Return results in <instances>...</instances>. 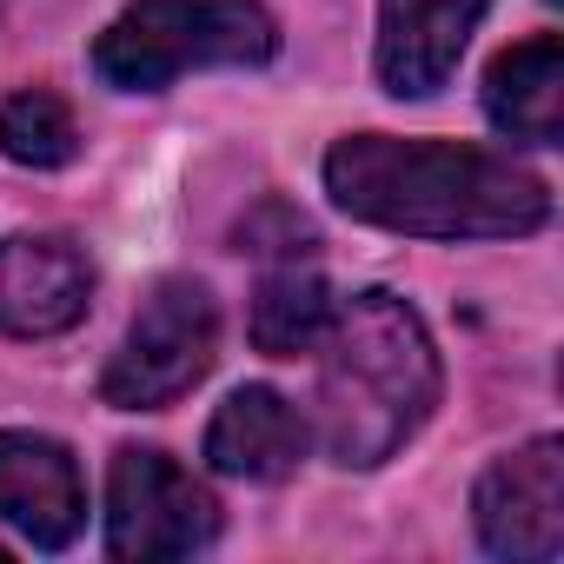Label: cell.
<instances>
[{"label":"cell","instance_id":"cell-10","mask_svg":"<svg viewBox=\"0 0 564 564\" xmlns=\"http://www.w3.org/2000/svg\"><path fill=\"white\" fill-rule=\"evenodd\" d=\"M306 452H313V419L272 386H239L206 425V465L219 478L279 485L300 471Z\"/></svg>","mask_w":564,"mask_h":564},{"label":"cell","instance_id":"cell-5","mask_svg":"<svg viewBox=\"0 0 564 564\" xmlns=\"http://www.w3.org/2000/svg\"><path fill=\"white\" fill-rule=\"evenodd\" d=\"M219 538V505L213 491L173 465L153 445H127L113 452L107 471V551L113 557H193Z\"/></svg>","mask_w":564,"mask_h":564},{"label":"cell","instance_id":"cell-13","mask_svg":"<svg viewBox=\"0 0 564 564\" xmlns=\"http://www.w3.org/2000/svg\"><path fill=\"white\" fill-rule=\"evenodd\" d=\"M0 153L14 166H34V173H54L80 153V127H74V107L47 87H28L0 107Z\"/></svg>","mask_w":564,"mask_h":564},{"label":"cell","instance_id":"cell-14","mask_svg":"<svg viewBox=\"0 0 564 564\" xmlns=\"http://www.w3.org/2000/svg\"><path fill=\"white\" fill-rule=\"evenodd\" d=\"M0 557H8V551H0Z\"/></svg>","mask_w":564,"mask_h":564},{"label":"cell","instance_id":"cell-8","mask_svg":"<svg viewBox=\"0 0 564 564\" xmlns=\"http://www.w3.org/2000/svg\"><path fill=\"white\" fill-rule=\"evenodd\" d=\"M0 524L34 551H67L87 524V478L47 432H0Z\"/></svg>","mask_w":564,"mask_h":564},{"label":"cell","instance_id":"cell-1","mask_svg":"<svg viewBox=\"0 0 564 564\" xmlns=\"http://www.w3.org/2000/svg\"><path fill=\"white\" fill-rule=\"evenodd\" d=\"M339 213L412 239H524L551 219V186L491 147L352 133L326 153Z\"/></svg>","mask_w":564,"mask_h":564},{"label":"cell","instance_id":"cell-2","mask_svg":"<svg viewBox=\"0 0 564 564\" xmlns=\"http://www.w3.org/2000/svg\"><path fill=\"white\" fill-rule=\"evenodd\" d=\"M438 352L425 319L372 286L346 300L319 339V392H313V438L346 465L372 471L386 465L438 405Z\"/></svg>","mask_w":564,"mask_h":564},{"label":"cell","instance_id":"cell-3","mask_svg":"<svg viewBox=\"0 0 564 564\" xmlns=\"http://www.w3.org/2000/svg\"><path fill=\"white\" fill-rule=\"evenodd\" d=\"M279 21L259 0H133L94 41V74L120 94H160L199 67H265Z\"/></svg>","mask_w":564,"mask_h":564},{"label":"cell","instance_id":"cell-6","mask_svg":"<svg viewBox=\"0 0 564 564\" xmlns=\"http://www.w3.org/2000/svg\"><path fill=\"white\" fill-rule=\"evenodd\" d=\"M471 524L491 557L551 564L564 551V438H531L505 452L471 491Z\"/></svg>","mask_w":564,"mask_h":564},{"label":"cell","instance_id":"cell-12","mask_svg":"<svg viewBox=\"0 0 564 564\" xmlns=\"http://www.w3.org/2000/svg\"><path fill=\"white\" fill-rule=\"evenodd\" d=\"M333 313H339L333 286L313 265L286 259V265H272L259 279V293H252V346L265 359H306V352H319Z\"/></svg>","mask_w":564,"mask_h":564},{"label":"cell","instance_id":"cell-4","mask_svg":"<svg viewBox=\"0 0 564 564\" xmlns=\"http://www.w3.org/2000/svg\"><path fill=\"white\" fill-rule=\"evenodd\" d=\"M219 359V306L199 279H166L133 313L120 352L100 372V399L120 412H160L186 399Z\"/></svg>","mask_w":564,"mask_h":564},{"label":"cell","instance_id":"cell-11","mask_svg":"<svg viewBox=\"0 0 564 564\" xmlns=\"http://www.w3.org/2000/svg\"><path fill=\"white\" fill-rule=\"evenodd\" d=\"M485 113L505 140L557 147L564 140V41L531 34V41L505 47L485 74Z\"/></svg>","mask_w":564,"mask_h":564},{"label":"cell","instance_id":"cell-7","mask_svg":"<svg viewBox=\"0 0 564 564\" xmlns=\"http://www.w3.org/2000/svg\"><path fill=\"white\" fill-rule=\"evenodd\" d=\"M94 265L74 239L14 232L0 239V333L8 339H54L87 319Z\"/></svg>","mask_w":564,"mask_h":564},{"label":"cell","instance_id":"cell-9","mask_svg":"<svg viewBox=\"0 0 564 564\" xmlns=\"http://www.w3.org/2000/svg\"><path fill=\"white\" fill-rule=\"evenodd\" d=\"M491 0H379V80L399 100H425L458 74L465 41L478 34Z\"/></svg>","mask_w":564,"mask_h":564}]
</instances>
